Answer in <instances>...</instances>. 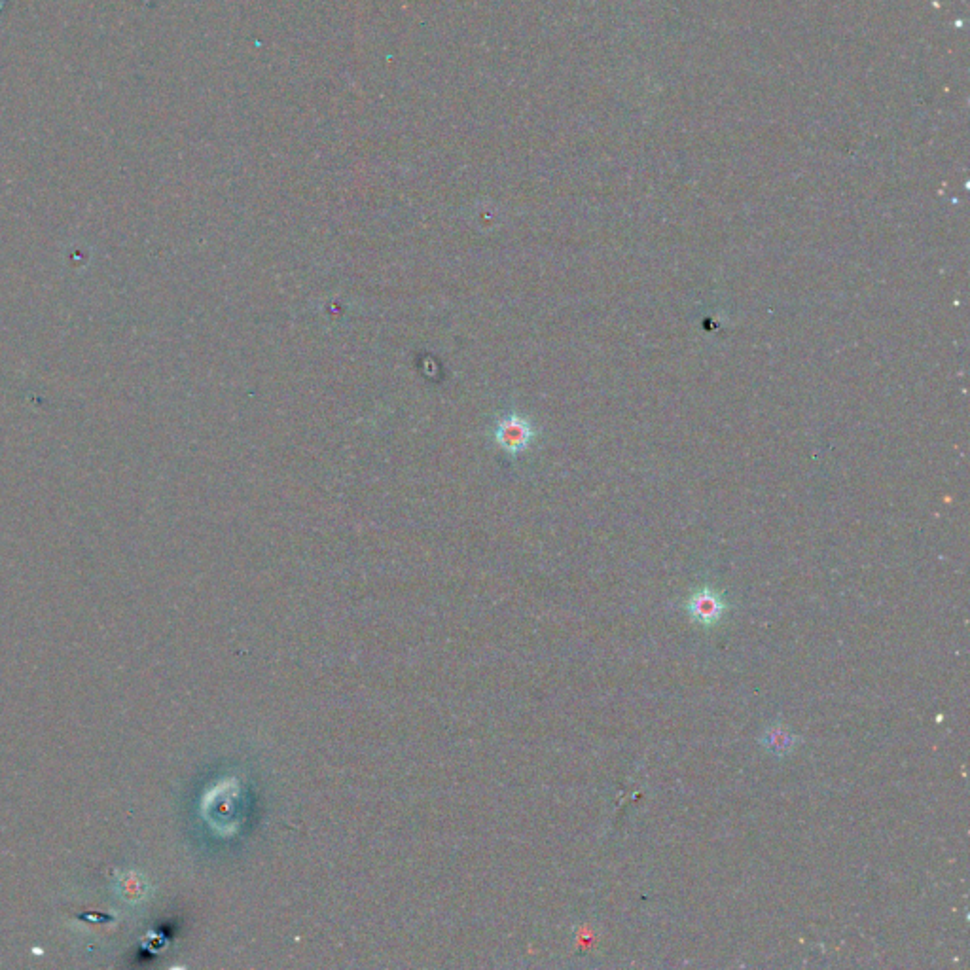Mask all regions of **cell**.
Wrapping results in <instances>:
<instances>
[{
	"label": "cell",
	"instance_id": "cell-2",
	"mask_svg": "<svg viewBox=\"0 0 970 970\" xmlns=\"http://www.w3.org/2000/svg\"><path fill=\"white\" fill-rule=\"evenodd\" d=\"M724 609H726V605H724L722 597L713 590L696 592L688 601V611L692 614V618L700 624H705V626L717 624L724 614Z\"/></svg>",
	"mask_w": 970,
	"mask_h": 970
},
{
	"label": "cell",
	"instance_id": "cell-1",
	"mask_svg": "<svg viewBox=\"0 0 970 970\" xmlns=\"http://www.w3.org/2000/svg\"><path fill=\"white\" fill-rule=\"evenodd\" d=\"M493 438H495V444L508 455H520L523 451L529 450L531 444L535 442L537 438V429L535 425L523 417V415L510 414L504 415L497 425H495V431H493Z\"/></svg>",
	"mask_w": 970,
	"mask_h": 970
},
{
	"label": "cell",
	"instance_id": "cell-3",
	"mask_svg": "<svg viewBox=\"0 0 970 970\" xmlns=\"http://www.w3.org/2000/svg\"><path fill=\"white\" fill-rule=\"evenodd\" d=\"M794 741H796V739H794L791 732H787V730H783V728H779V726H777V728H770V730L764 734V737H762V743H764V745H766V747H768L772 753H775V755H785V753H789L792 747H794Z\"/></svg>",
	"mask_w": 970,
	"mask_h": 970
}]
</instances>
